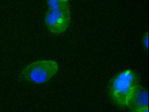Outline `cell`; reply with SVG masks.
<instances>
[{"label":"cell","instance_id":"obj_3","mask_svg":"<svg viewBox=\"0 0 149 112\" xmlns=\"http://www.w3.org/2000/svg\"><path fill=\"white\" fill-rule=\"evenodd\" d=\"M70 23V9L68 3H62L58 7L49 9L45 17V23L49 32L60 34L68 28Z\"/></svg>","mask_w":149,"mask_h":112},{"label":"cell","instance_id":"obj_5","mask_svg":"<svg viewBox=\"0 0 149 112\" xmlns=\"http://www.w3.org/2000/svg\"><path fill=\"white\" fill-rule=\"evenodd\" d=\"M49 9H54L58 7L62 4L60 0H47Z\"/></svg>","mask_w":149,"mask_h":112},{"label":"cell","instance_id":"obj_1","mask_svg":"<svg viewBox=\"0 0 149 112\" xmlns=\"http://www.w3.org/2000/svg\"><path fill=\"white\" fill-rule=\"evenodd\" d=\"M139 86L137 75L130 69L125 70L112 80L110 88L111 97L117 105L129 107Z\"/></svg>","mask_w":149,"mask_h":112},{"label":"cell","instance_id":"obj_2","mask_svg":"<svg viewBox=\"0 0 149 112\" xmlns=\"http://www.w3.org/2000/svg\"><path fill=\"white\" fill-rule=\"evenodd\" d=\"M58 63L53 60L35 62L26 66L20 74L21 80L40 84L47 82L58 72Z\"/></svg>","mask_w":149,"mask_h":112},{"label":"cell","instance_id":"obj_4","mask_svg":"<svg viewBox=\"0 0 149 112\" xmlns=\"http://www.w3.org/2000/svg\"><path fill=\"white\" fill-rule=\"evenodd\" d=\"M129 107L130 109L138 108L149 107L148 91L139 86L131 101Z\"/></svg>","mask_w":149,"mask_h":112},{"label":"cell","instance_id":"obj_8","mask_svg":"<svg viewBox=\"0 0 149 112\" xmlns=\"http://www.w3.org/2000/svg\"><path fill=\"white\" fill-rule=\"evenodd\" d=\"M62 3H68L69 0H60Z\"/></svg>","mask_w":149,"mask_h":112},{"label":"cell","instance_id":"obj_7","mask_svg":"<svg viewBox=\"0 0 149 112\" xmlns=\"http://www.w3.org/2000/svg\"><path fill=\"white\" fill-rule=\"evenodd\" d=\"M130 112H149V107L131 109Z\"/></svg>","mask_w":149,"mask_h":112},{"label":"cell","instance_id":"obj_6","mask_svg":"<svg viewBox=\"0 0 149 112\" xmlns=\"http://www.w3.org/2000/svg\"><path fill=\"white\" fill-rule=\"evenodd\" d=\"M143 45L144 47L145 48L148 49V32L146 33L143 36Z\"/></svg>","mask_w":149,"mask_h":112}]
</instances>
